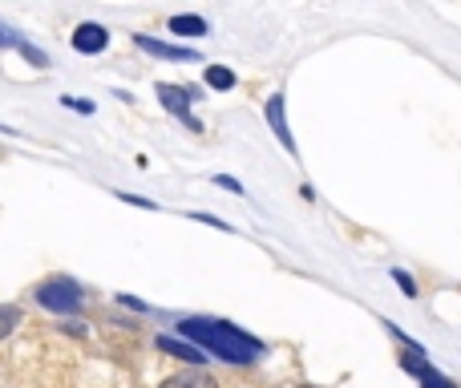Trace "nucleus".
<instances>
[{
  "instance_id": "nucleus-13",
  "label": "nucleus",
  "mask_w": 461,
  "mask_h": 388,
  "mask_svg": "<svg viewBox=\"0 0 461 388\" xmlns=\"http://www.w3.org/2000/svg\"><path fill=\"white\" fill-rule=\"evenodd\" d=\"M16 48H21V53H24V57H29V61H32V65H37V69H45V65H49V57H45V53H40V48H32V45H29V40H21V45H16Z\"/></svg>"
},
{
  "instance_id": "nucleus-5",
  "label": "nucleus",
  "mask_w": 461,
  "mask_h": 388,
  "mask_svg": "<svg viewBox=\"0 0 461 388\" xmlns=\"http://www.w3.org/2000/svg\"><path fill=\"white\" fill-rule=\"evenodd\" d=\"M267 121H271L275 137H279V142H283V150H288V154H296V137H291V129H288V118H283V93L267 97Z\"/></svg>"
},
{
  "instance_id": "nucleus-4",
  "label": "nucleus",
  "mask_w": 461,
  "mask_h": 388,
  "mask_svg": "<svg viewBox=\"0 0 461 388\" xmlns=\"http://www.w3.org/2000/svg\"><path fill=\"white\" fill-rule=\"evenodd\" d=\"M105 45H110V32H105L102 24L85 21L73 29V48H77V53H102Z\"/></svg>"
},
{
  "instance_id": "nucleus-6",
  "label": "nucleus",
  "mask_w": 461,
  "mask_h": 388,
  "mask_svg": "<svg viewBox=\"0 0 461 388\" xmlns=\"http://www.w3.org/2000/svg\"><path fill=\"white\" fill-rule=\"evenodd\" d=\"M134 45H137V48H146V53H154V57H166V61H174V57H178V61H194V57H199L194 48H182V45H162V40L146 37V32H142V37H134Z\"/></svg>"
},
{
  "instance_id": "nucleus-17",
  "label": "nucleus",
  "mask_w": 461,
  "mask_h": 388,
  "mask_svg": "<svg viewBox=\"0 0 461 388\" xmlns=\"http://www.w3.org/2000/svg\"><path fill=\"white\" fill-rule=\"evenodd\" d=\"M65 105H69V110H81V113H93V101H77V97H65Z\"/></svg>"
},
{
  "instance_id": "nucleus-3",
  "label": "nucleus",
  "mask_w": 461,
  "mask_h": 388,
  "mask_svg": "<svg viewBox=\"0 0 461 388\" xmlns=\"http://www.w3.org/2000/svg\"><path fill=\"white\" fill-rule=\"evenodd\" d=\"M158 97H162V105H166L170 113H178V118H182L191 129H202L199 118L191 113V93H186V89H178V85H158Z\"/></svg>"
},
{
  "instance_id": "nucleus-18",
  "label": "nucleus",
  "mask_w": 461,
  "mask_h": 388,
  "mask_svg": "<svg viewBox=\"0 0 461 388\" xmlns=\"http://www.w3.org/2000/svg\"><path fill=\"white\" fill-rule=\"evenodd\" d=\"M215 182H218V186H226V190H239V194H243V182H235V178H231V174H218V178H215Z\"/></svg>"
},
{
  "instance_id": "nucleus-9",
  "label": "nucleus",
  "mask_w": 461,
  "mask_h": 388,
  "mask_svg": "<svg viewBox=\"0 0 461 388\" xmlns=\"http://www.w3.org/2000/svg\"><path fill=\"white\" fill-rule=\"evenodd\" d=\"M162 388H218V384L207 372H178V376H170Z\"/></svg>"
},
{
  "instance_id": "nucleus-15",
  "label": "nucleus",
  "mask_w": 461,
  "mask_h": 388,
  "mask_svg": "<svg viewBox=\"0 0 461 388\" xmlns=\"http://www.w3.org/2000/svg\"><path fill=\"white\" fill-rule=\"evenodd\" d=\"M421 384H425V388H453V380L449 376H437V372L429 368L425 376H421Z\"/></svg>"
},
{
  "instance_id": "nucleus-7",
  "label": "nucleus",
  "mask_w": 461,
  "mask_h": 388,
  "mask_svg": "<svg viewBox=\"0 0 461 388\" xmlns=\"http://www.w3.org/2000/svg\"><path fill=\"white\" fill-rule=\"evenodd\" d=\"M158 348H162V352H170V356H178V360H186V364H202V360H207V356H202V348L178 344L174 336H158Z\"/></svg>"
},
{
  "instance_id": "nucleus-1",
  "label": "nucleus",
  "mask_w": 461,
  "mask_h": 388,
  "mask_svg": "<svg viewBox=\"0 0 461 388\" xmlns=\"http://www.w3.org/2000/svg\"><path fill=\"white\" fill-rule=\"evenodd\" d=\"M178 331L182 336H191L194 344H202L210 356H218V360L226 364H251L259 352H263V344H259L255 336H243L239 328H231V323L223 320H182L178 323Z\"/></svg>"
},
{
  "instance_id": "nucleus-8",
  "label": "nucleus",
  "mask_w": 461,
  "mask_h": 388,
  "mask_svg": "<svg viewBox=\"0 0 461 388\" xmlns=\"http://www.w3.org/2000/svg\"><path fill=\"white\" fill-rule=\"evenodd\" d=\"M170 32H174V37H207V21H202V16H174V21H170Z\"/></svg>"
},
{
  "instance_id": "nucleus-16",
  "label": "nucleus",
  "mask_w": 461,
  "mask_h": 388,
  "mask_svg": "<svg viewBox=\"0 0 461 388\" xmlns=\"http://www.w3.org/2000/svg\"><path fill=\"white\" fill-rule=\"evenodd\" d=\"M393 279H396V283H401V291H404V295H417V283H412V279H409V275H404V271H401V267H396V271H393Z\"/></svg>"
},
{
  "instance_id": "nucleus-2",
  "label": "nucleus",
  "mask_w": 461,
  "mask_h": 388,
  "mask_svg": "<svg viewBox=\"0 0 461 388\" xmlns=\"http://www.w3.org/2000/svg\"><path fill=\"white\" fill-rule=\"evenodd\" d=\"M37 304L49 307V312H61V315H73L81 307V287L73 279H65V275H57V279H45L37 287Z\"/></svg>"
},
{
  "instance_id": "nucleus-11",
  "label": "nucleus",
  "mask_w": 461,
  "mask_h": 388,
  "mask_svg": "<svg viewBox=\"0 0 461 388\" xmlns=\"http://www.w3.org/2000/svg\"><path fill=\"white\" fill-rule=\"evenodd\" d=\"M207 85L210 89H235V73L223 69V65H210V69H207Z\"/></svg>"
},
{
  "instance_id": "nucleus-10",
  "label": "nucleus",
  "mask_w": 461,
  "mask_h": 388,
  "mask_svg": "<svg viewBox=\"0 0 461 388\" xmlns=\"http://www.w3.org/2000/svg\"><path fill=\"white\" fill-rule=\"evenodd\" d=\"M401 368L404 372H412V376H425V372H429V360H425V356H421V348H409V356H401Z\"/></svg>"
},
{
  "instance_id": "nucleus-14",
  "label": "nucleus",
  "mask_w": 461,
  "mask_h": 388,
  "mask_svg": "<svg viewBox=\"0 0 461 388\" xmlns=\"http://www.w3.org/2000/svg\"><path fill=\"white\" fill-rule=\"evenodd\" d=\"M21 32H16V29H8V24L4 21H0V48H13V45H21Z\"/></svg>"
},
{
  "instance_id": "nucleus-12",
  "label": "nucleus",
  "mask_w": 461,
  "mask_h": 388,
  "mask_svg": "<svg viewBox=\"0 0 461 388\" xmlns=\"http://www.w3.org/2000/svg\"><path fill=\"white\" fill-rule=\"evenodd\" d=\"M21 323V307H13V304H0V340L8 336V331Z\"/></svg>"
}]
</instances>
